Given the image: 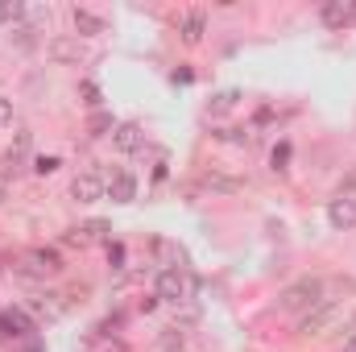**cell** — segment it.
Returning a JSON list of instances; mask_svg holds the SVG:
<instances>
[{
	"instance_id": "e0dca14e",
	"label": "cell",
	"mask_w": 356,
	"mask_h": 352,
	"mask_svg": "<svg viewBox=\"0 0 356 352\" xmlns=\"http://www.w3.org/2000/svg\"><path fill=\"white\" fill-rule=\"evenodd\" d=\"M158 253L166 257V269H186V253H182L178 245H170V241H162V245H158Z\"/></svg>"
},
{
	"instance_id": "f1b7e54d",
	"label": "cell",
	"mask_w": 356,
	"mask_h": 352,
	"mask_svg": "<svg viewBox=\"0 0 356 352\" xmlns=\"http://www.w3.org/2000/svg\"><path fill=\"white\" fill-rule=\"evenodd\" d=\"M0 203H4V191H0Z\"/></svg>"
},
{
	"instance_id": "4fadbf2b",
	"label": "cell",
	"mask_w": 356,
	"mask_h": 352,
	"mask_svg": "<svg viewBox=\"0 0 356 352\" xmlns=\"http://www.w3.org/2000/svg\"><path fill=\"white\" fill-rule=\"evenodd\" d=\"M71 21H75V33H83V38H95V33L108 29V21H104L99 13H91V8H75Z\"/></svg>"
},
{
	"instance_id": "2e32d148",
	"label": "cell",
	"mask_w": 356,
	"mask_h": 352,
	"mask_svg": "<svg viewBox=\"0 0 356 352\" xmlns=\"http://www.w3.org/2000/svg\"><path fill=\"white\" fill-rule=\"evenodd\" d=\"M29 145H33V133H29V129H17V137H13V145H8V154H4V162H13V166H17V162L29 154Z\"/></svg>"
},
{
	"instance_id": "ac0fdd59",
	"label": "cell",
	"mask_w": 356,
	"mask_h": 352,
	"mask_svg": "<svg viewBox=\"0 0 356 352\" xmlns=\"http://www.w3.org/2000/svg\"><path fill=\"white\" fill-rule=\"evenodd\" d=\"M116 125H112V116L108 112H91V120H88V133L91 137H104V133H112Z\"/></svg>"
},
{
	"instance_id": "52a82bcc",
	"label": "cell",
	"mask_w": 356,
	"mask_h": 352,
	"mask_svg": "<svg viewBox=\"0 0 356 352\" xmlns=\"http://www.w3.org/2000/svg\"><path fill=\"white\" fill-rule=\"evenodd\" d=\"M203 33H207V13H203V8H186V13L178 17V38H182L186 46H199Z\"/></svg>"
},
{
	"instance_id": "9c48e42d",
	"label": "cell",
	"mask_w": 356,
	"mask_h": 352,
	"mask_svg": "<svg viewBox=\"0 0 356 352\" xmlns=\"http://www.w3.org/2000/svg\"><path fill=\"white\" fill-rule=\"evenodd\" d=\"M319 17H323V25H332V29H344V25L356 21V0H332V4L319 8Z\"/></svg>"
},
{
	"instance_id": "ffe728a7",
	"label": "cell",
	"mask_w": 356,
	"mask_h": 352,
	"mask_svg": "<svg viewBox=\"0 0 356 352\" xmlns=\"http://www.w3.org/2000/svg\"><path fill=\"white\" fill-rule=\"evenodd\" d=\"M21 17V4L17 0H0V25H8V21H17Z\"/></svg>"
},
{
	"instance_id": "44dd1931",
	"label": "cell",
	"mask_w": 356,
	"mask_h": 352,
	"mask_svg": "<svg viewBox=\"0 0 356 352\" xmlns=\"http://www.w3.org/2000/svg\"><path fill=\"white\" fill-rule=\"evenodd\" d=\"M83 232H88L91 241H104V237H108V232H112V228H108V224H104V220H88V224H83Z\"/></svg>"
},
{
	"instance_id": "30bf717a",
	"label": "cell",
	"mask_w": 356,
	"mask_h": 352,
	"mask_svg": "<svg viewBox=\"0 0 356 352\" xmlns=\"http://www.w3.org/2000/svg\"><path fill=\"white\" fill-rule=\"evenodd\" d=\"M141 141H145V133H141V125H133V120H124V125L112 129V145H116L120 154H137Z\"/></svg>"
},
{
	"instance_id": "9a60e30c",
	"label": "cell",
	"mask_w": 356,
	"mask_h": 352,
	"mask_svg": "<svg viewBox=\"0 0 356 352\" xmlns=\"http://www.w3.org/2000/svg\"><path fill=\"white\" fill-rule=\"evenodd\" d=\"M203 182H207L211 191H220V195H236V191H245V182H241V178L216 175V170H207V175H203Z\"/></svg>"
},
{
	"instance_id": "6da1fadb",
	"label": "cell",
	"mask_w": 356,
	"mask_h": 352,
	"mask_svg": "<svg viewBox=\"0 0 356 352\" xmlns=\"http://www.w3.org/2000/svg\"><path fill=\"white\" fill-rule=\"evenodd\" d=\"M319 303H332L327 298V278H298L277 294V311H290V315H307Z\"/></svg>"
},
{
	"instance_id": "3957f363",
	"label": "cell",
	"mask_w": 356,
	"mask_h": 352,
	"mask_svg": "<svg viewBox=\"0 0 356 352\" xmlns=\"http://www.w3.org/2000/svg\"><path fill=\"white\" fill-rule=\"evenodd\" d=\"M154 294H158L162 303H191V294H195L191 269H162L158 282H154Z\"/></svg>"
},
{
	"instance_id": "7a4b0ae2",
	"label": "cell",
	"mask_w": 356,
	"mask_h": 352,
	"mask_svg": "<svg viewBox=\"0 0 356 352\" xmlns=\"http://www.w3.org/2000/svg\"><path fill=\"white\" fill-rule=\"evenodd\" d=\"M344 323H348L344 303H319V307H311L307 315H298V336L319 340V336H327V332H340Z\"/></svg>"
},
{
	"instance_id": "8992f818",
	"label": "cell",
	"mask_w": 356,
	"mask_h": 352,
	"mask_svg": "<svg viewBox=\"0 0 356 352\" xmlns=\"http://www.w3.org/2000/svg\"><path fill=\"white\" fill-rule=\"evenodd\" d=\"M327 224H332L336 232L356 228V195H336V199L327 203Z\"/></svg>"
},
{
	"instance_id": "8fae6325",
	"label": "cell",
	"mask_w": 356,
	"mask_h": 352,
	"mask_svg": "<svg viewBox=\"0 0 356 352\" xmlns=\"http://www.w3.org/2000/svg\"><path fill=\"white\" fill-rule=\"evenodd\" d=\"M104 182H108V195H112L116 203H133V199H137V178L129 175V170H112Z\"/></svg>"
},
{
	"instance_id": "d4e9b609",
	"label": "cell",
	"mask_w": 356,
	"mask_h": 352,
	"mask_svg": "<svg viewBox=\"0 0 356 352\" xmlns=\"http://www.w3.org/2000/svg\"><path fill=\"white\" fill-rule=\"evenodd\" d=\"M108 262H112V269H120V262H124V249H120L116 241L108 245Z\"/></svg>"
},
{
	"instance_id": "7402d4cb",
	"label": "cell",
	"mask_w": 356,
	"mask_h": 352,
	"mask_svg": "<svg viewBox=\"0 0 356 352\" xmlns=\"http://www.w3.org/2000/svg\"><path fill=\"white\" fill-rule=\"evenodd\" d=\"M79 91H83V104H88L91 112H99V99H104V95H99V88H95V83H83Z\"/></svg>"
},
{
	"instance_id": "277c9868",
	"label": "cell",
	"mask_w": 356,
	"mask_h": 352,
	"mask_svg": "<svg viewBox=\"0 0 356 352\" xmlns=\"http://www.w3.org/2000/svg\"><path fill=\"white\" fill-rule=\"evenodd\" d=\"M21 278H29V282H38V278H50V273H63V257L54 253V249H29L21 262L13 265Z\"/></svg>"
},
{
	"instance_id": "4316f807",
	"label": "cell",
	"mask_w": 356,
	"mask_h": 352,
	"mask_svg": "<svg viewBox=\"0 0 356 352\" xmlns=\"http://www.w3.org/2000/svg\"><path fill=\"white\" fill-rule=\"evenodd\" d=\"M353 191H356V170H353L348 178H344V191H340V195H353Z\"/></svg>"
},
{
	"instance_id": "5bb4252c",
	"label": "cell",
	"mask_w": 356,
	"mask_h": 352,
	"mask_svg": "<svg viewBox=\"0 0 356 352\" xmlns=\"http://www.w3.org/2000/svg\"><path fill=\"white\" fill-rule=\"evenodd\" d=\"M236 104H241V91H236V88L216 91V95L207 99V116H228V112H232Z\"/></svg>"
},
{
	"instance_id": "603a6c76",
	"label": "cell",
	"mask_w": 356,
	"mask_h": 352,
	"mask_svg": "<svg viewBox=\"0 0 356 352\" xmlns=\"http://www.w3.org/2000/svg\"><path fill=\"white\" fill-rule=\"evenodd\" d=\"M286 158H290V145H277V150H273V158H269V162H273V170H286Z\"/></svg>"
},
{
	"instance_id": "5b68a950",
	"label": "cell",
	"mask_w": 356,
	"mask_h": 352,
	"mask_svg": "<svg viewBox=\"0 0 356 352\" xmlns=\"http://www.w3.org/2000/svg\"><path fill=\"white\" fill-rule=\"evenodd\" d=\"M108 195V182L95 175V170H83V175L71 178V199L75 203H99Z\"/></svg>"
},
{
	"instance_id": "83f0119b",
	"label": "cell",
	"mask_w": 356,
	"mask_h": 352,
	"mask_svg": "<svg viewBox=\"0 0 356 352\" xmlns=\"http://www.w3.org/2000/svg\"><path fill=\"white\" fill-rule=\"evenodd\" d=\"M344 352H356V332L353 336H344Z\"/></svg>"
},
{
	"instance_id": "ba28073f",
	"label": "cell",
	"mask_w": 356,
	"mask_h": 352,
	"mask_svg": "<svg viewBox=\"0 0 356 352\" xmlns=\"http://www.w3.org/2000/svg\"><path fill=\"white\" fill-rule=\"evenodd\" d=\"M46 54H50V63H83L88 58V50H83L79 38H50Z\"/></svg>"
},
{
	"instance_id": "7c38bea8",
	"label": "cell",
	"mask_w": 356,
	"mask_h": 352,
	"mask_svg": "<svg viewBox=\"0 0 356 352\" xmlns=\"http://www.w3.org/2000/svg\"><path fill=\"white\" fill-rule=\"evenodd\" d=\"M0 332H4V336H29V332H33V319H29L21 307H8V311L0 315Z\"/></svg>"
},
{
	"instance_id": "d6986e66",
	"label": "cell",
	"mask_w": 356,
	"mask_h": 352,
	"mask_svg": "<svg viewBox=\"0 0 356 352\" xmlns=\"http://www.w3.org/2000/svg\"><path fill=\"white\" fill-rule=\"evenodd\" d=\"M216 137H220V141H228V145H249V141H253L245 129H220Z\"/></svg>"
},
{
	"instance_id": "484cf974",
	"label": "cell",
	"mask_w": 356,
	"mask_h": 352,
	"mask_svg": "<svg viewBox=\"0 0 356 352\" xmlns=\"http://www.w3.org/2000/svg\"><path fill=\"white\" fill-rule=\"evenodd\" d=\"M33 170H38V175H50V170H58V162H54V158H38Z\"/></svg>"
},
{
	"instance_id": "cb8c5ba5",
	"label": "cell",
	"mask_w": 356,
	"mask_h": 352,
	"mask_svg": "<svg viewBox=\"0 0 356 352\" xmlns=\"http://www.w3.org/2000/svg\"><path fill=\"white\" fill-rule=\"evenodd\" d=\"M8 125H13V99L0 95V129H8Z\"/></svg>"
}]
</instances>
